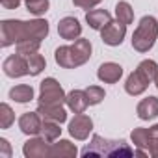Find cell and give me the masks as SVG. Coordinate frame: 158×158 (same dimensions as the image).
Returning <instances> with one entry per match:
<instances>
[{
	"mask_svg": "<svg viewBox=\"0 0 158 158\" xmlns=\"http://www.w3.org/2000/svg\"><path fill=\"white\" fill-rule=\"evenodd\" d=\"M127 35V24L119 21H110L102 30H101V39L108 47H119Z\"/></svg>",
	"mask_w": 158,
	"mask_h": 158,
	"instance_id": "obj_7",
	"label": "cell"
},
{
	"mask_svg": "<svg viewBox=\"0 0 158 158\" xmlns=\"http://www.w3.org/2000/svg\"><path fill=\"white\" fill-rule=\"evenodd\" d=\"M154 84H156V88H158V76H156V80H154Z\"/></svg>",
	"mask_w": 158,
	"mask_h": 158,
	"instance_id": "obj_32",
	"label": "cell"
},
{
	"mask_svg": "<svg viewBox=\"0 0 158 158\" xmlns=\"http://www.w3.org/2000/svg\"><path fill=\"white\" fill-rule=\"evenodd\" d=\"M97 76H99V80L104 82V84H115V82H119V78L123 76V67L119 63L106 61V63H102L99 67Z\"/></svg>",
	"mask_w": 158,
	"mask_h": 158,
	"instance_id": "obj_13",
	"label": "cell"
},
{
	"mask_svg": "<svg viewBox=\"0 0 158 158\" xmlns=\"http://www.w3.org/2000/svg\"><path fill=\"white\" fill-rule=\"evenodd\" d=\"M24 4H26V10L32 15H35V17L47 13L48 11V6H50L48 0H24Z\"/></svg>",
	"mask_w": 158,
	"mask_h": 158,
	"instance_id": "obj_23",
	"label": "cell"
},
{
	"mask_svg": "<svg viewBox=\"0 0 158 158\" xmlns=\"http://www.w3.org/2000/svg\"><path fill=\"white\" fill-rule=\"evenodd\" d=\"M39 47H41V41H37V39H26V41H21V43H17V45H15L17 52H19V54H23V56H28V54L37 52V50H39Z\"/></svg>",
	"mask_w": 158,
	"mask_h": 158,
	"instance_id": "obj_26",
	"label": "cell"
},
{
	"mask_svg": "<svg viewBox=\"0 0 158 158\" xmlns=\"http://www.w3.org/2000/svg\"><path fill=\"white\" fill-rule=\"evenodd\" d=\"M15 123V114H13V110L10 108V104H6V102H2L0 104V128H10L11 125Z\"/></svg>",
	"mask_w": 158,
	"mask_h": 158,
	"instance_id": "obj_24",
	"label": "cell"
},
{
	"mask_svg": "<svg viewBox=\"0 0 158 158\" xmlns=\"http://www.w3.org/2000/svg\"><path fill=\"white\" fill-rule=\"evenodd\" d=\"M156 39H158V21L152 15H145L132 34V48L145 54L154 47Z\"/></svg>",
	"mask_w": 158,
	"mask_h": 158,
	"instance_id": "obj_5",
	"label": "cell"
},
{
	"mask_svg": "<svg viewBox=\"0 0 158 158\" xmlns=\"http://www.w3.org/2000/svg\"><path fill=\"white\" fill-rule=\"evenodd\" d=\"M115 17H117L119 23H123L127 26L132 24V21H134V10H132V6L128 2H125V0L117 2V6H115Z\"/></svg>",
	"mask_w": 158,
	"mask_h": 158,
	"instance_id": "obj_21",
	"label": "cell"
},
{
	"mask_svg": "<svg viewBox=\"0 0 158 158\" xmlns=\"http://www.w3.org/2000/svg\"><path fill=\"white\" fill-rule=\"evenodd\" d=\"M110 21H112V15L106 10H89L86 13V23L93 30H102Z\"/></svg>",
	"mask_w": 158,
	"mask_h": 158,
	"instance_id": "obj_17",
	"label": "cell"
},
{
	"mask_svg": "<svg viewBox=\"0 0 158 158\" xmlns=\"http://www.w3.org/2000/svg\"><path fill=\"white\" fill-rule=\"evenodd\" d=\"M2 69H4L6 76H10V78H21V76L28 74V60H26V56H23L19 52L11 54L10 58L4 60Z\"/></svg>",
	"mask_w": 158,
	"mask_h": 158,
	"instance_id": "obj_9",
	"label": "cell"
},
{
	"mask_svg": "<svg viewBox=\"0 0 158 158\" xmlns=\"http://www.w3.org/2000/svg\"><path fill=\"white\" fill-rule=\"evenodd\" d=\"M37 112L43 119H50L56 123H65L67 121V112L63 106H43L37 104Z\"/></svg>",
	"mask_w": 158,
	"mask_h": 158,
	"instance_id": "obj_18",
	"label": "cell"
},
{
	"mask_svg": "<svg viewBox=\"0 0 158 158\" xmlns=\"http://www.w3.org/2000/svg\"><path fill=\"white\" fill-rule=\"evenodd\" d=\"M61 123H56V121H50V119H43V127H41V136L48 141V143H54L60 136H61V128H60Z\"/></svg>",
	"mask_w": 158,
	"mask_h": 158,
	"instance_id": "obj_20",
	"label": "cell"
},
{
	"mask_svg": "<svg viewBox=\"0 0 158 158\" xmlns=\"http://www.w3.org/2000/svg\"><path fill=\"white\" fill-rule=\"evenodd\" d=\"M41 127H43V117L39 115V112H26L19 117V128L26 136L41 134Z\"/></svg>",
	"mask_w": 158,
	"mask_h": 158,
	"instance_id": "obj_10",
	"label": "cell"
},
{
	"mask_svg": "<svg viewBox=\"0 0 158 158\" xmlns=\"http://www.w3.org/2000/svg\"><path fill=\"white\" fill-rule=\"evenodd\" d=\"M26 60H28V74H30V76H37V74L45 69V65H47L45 58H43L39 52L28 54V56H26Z\"/></svg>",
	"mask_w": 158,
	"mask_h": 158,
	"instance_id": "obj_22",
	"label": "cell"
},
{
	"mask_svg": "<svg viewBox=\"0 0 158 158\" xmlns=\"http://www.w3.org/2000/svg\"><path fill=\"white\" fill-rule=\"evenodd\" d=\"M151 156L158 158V123L149 128V147H147Z\"/></svg>",
	"mask_w": 158,
	"mask_h": 158,
	"instance_id": "obj_28",
	"label": "cell"
},
{
	"mask_svg": "<svg viewBox=\"0 0 158 158\" xmlns=\"http://www.w3.org/2000/svg\"><path fill=\"white\" fill-rule=\"evenodd\" d=\"M130 138H132V143L138 149H147L149 147V128H134Z\"/></svg>",
	"mask_w": 158,
	"mask_h": 158,
	"instance_id": "obj_25",
	"label": "cell"
},
{
	"mask_svg": "<svg viewBox=\"0 0 158 158\" xmlns=\"http://www.w3.org/2000/svg\"><path fill=\"white\" fill-rule=\"evenodd\" d=\"M67 95L56 78L48 76L39 84V104L43 106H63Z\"/></svg>",
	"mask_w": 158,
	"mask_h": 158,
	"instance_id": "obj_6",
	"label": "cell"
},
{
	"mask_svg": "<svg viewBox=\"0 0 158 158\" xmlns=\"http://www.w3.org/2000/svg\"><path fill=\"white\" fill-rule=\"evenodd\" d=\"M136 151H132L123 139H104L101 136H93L91 143L82 151V156H132Z\"/></svg>",
	"mask_w": 158,
	"mask_h": 158,
	"instance_id": "obj_4",
	"label": "cell"
},
{
	"mask_svg": "<svg viewBox=\"0 0 158 158\" xmlns=\"http://www.w3.org/2000/svg\"><path fill=\"white\" fill-rule=\"evenodd\" d=\"M102 2V0H73V4L76 8H80V10H91L95 6H99Z\"/></svg>",
	"mask_w": 158,
	"mask_h": 158,
	"instance_id": "obj_29",
	"label": "cell"
},
{
	"mask_svg": "<svg viewBox=\"0 0 158 158\" xmlns=\"http://www.w3.org/2000/svg\"><path fill=\"white\" fill-rule=\"evenodd\" d=\"M47 35H48V23L45 19H34V21L8 19L0 23V39H2L0 45L4 48L26 39L43 41Z\"/></svg>",
	"mask_w": 158,
	"mask_h": 158,
	"instance_id": "obj_1",
	"label": "cell"
},
{
	"mask_svg": "<svg viewBox=\"0 0 158 158\" xmlns=\"http://www.w3.org/2000/svg\"><path fill=\"white\" fill-rule=\"evenodd\" d=\"M58 34H60L61 39L76 41L82 35V24L78 23V19H74V17H63L58 23Z\"/></svg>",
	"mask_w": 158,
	"mask_h": 158,
	"instance_id": "obj_12",
	"label": "cell"
},
{
	"mask_svg": "<svg viewBox=\"0 0 158 158\" xmlns=\"http://www.w3.org/2000/svg\"><path fill=\"white\" fill-rule=\"evenodd\" d=\"M10 99L15 101V102H21V104L30 102L34 99V88L28 86V84H19V86L10 89Z\"/></svg>",
	"mask_w": 158,
	"mask_h": 158,
	"instance_id": "obj_19",
	"label": "cell"
},
{
	"mask_svg": "<svg viewBox=\"0 0 158 158\" xmlns=\"http://www.w3.org/2000/svg\"><path fill=\"white\" fill-rule=\"evenodd\" d=\"M93 130V121L89 115L86 114H76L71 123H69V134L74 138V139H88V136L91 134Z\"/></svg>",
	"mask_w": 158,
	"mask_h": 158,
	"instance_id": "obj_8",
	"label": "cell"
},
{
	"mask_svg": "<svg viewBox=\"0 0 158 158\" xmlns=\"http://www.w3.org/2000/svg\"><path fill=\"white\" fill-rule=\"evenodd\" d=\"M23 152L26 158H45L50 156V143L41 136V138H32L24 143Z\"/></svg>",
	"mask_w": 158,
	"mask_h": 158,
	"instance_id": "obj_11",
	"label": "cell"
},
{
	"mask_svg": "<svg viewBox=\"0 0 158 158\" xmlns=\"http://www.w3.org/2000/svg\"><path fill=\"white\" fill-rule=\"evenodd\" d=\"M23 0H0V4H2L6 10H17L21 6Z\"/></svg>",
	"mask_w": 158,
	"mask_h": 158,
	"instance_id": "obj_31",
	"label": "cell"
},
{
	"mask_svg": "<svg viewBox=\"0 0 158 158\" xmlns=\"http://www.w3.org/2000/svg\"><path fill=\"white\" fill-rule=\"evenodd\" d=\"M65 104H67L69 110L74 112V114H84L86 108L89 106V101H88V95H86L84 89H73L71 93H67Z\"/></svg>",
	"mask_w": 158,
	"mask_h": 158,
	"instance_id": "obj_15",
	"label": "cell"
},
{
	"mask_svg": "<svg viewBox=\"0 0 158 158\" xmlns=\"http://www.w3.org/2000/svg\"><path fill=\"white\" fill-rule=\"evenodd\" d=\"M0 158H11V147L6 138H0Z\"/></svg>",
	"mask_w": 158,
	"mask_h": 158,
	"instance_id": "obj_30",
	"label": "cell"
},
{
	"mask_svg": "<svg viewBox=\"0 0 158 158\" xmlns=\"http://www.w3.org/2000/svg\"><path fill=\"white\" fill-rule=\"evenodd\" d=\"M91 50H93V47H91L89 39L78 37L73 45L58 47L54 52V60L63 69H76L91 58Z\"/></svg>",
	"mask_w": 158,
	"mask_h": 158,
	"instance_id": "obj_2",
	"label": "cell"
},
{
	"mask_svg": "<svg viewBox=\"0 0 158 158\" xmlns=\"http://www.w3.org/2000/svg\"><path fill=\"white\" fill-rule=\"evenodd\" d=\"M84 91H86V95H88L89 106L101 104V102L104 101V97H106V93H104V89H102L101 86H89V88H86Z\"/></svg>",
	"mask_w": 158,
	"mask_h": 158,
	"instance_id": "obj_27",
	"label": "cell"
},
{
	"mask_svg": "<svg viewBox=\"0 0 158 158\" xmlns=\"http://www.w3.org/2000/svg\"><path fill=\"white\" fill-rule=\"evenodd\" d=\"M136 114L141 121H152L158 117V99L156 97H145L138 102Z\"/></svg>",
	"mask_w": 158,
	"mask_h": 158,
	"instance_id": "obj_14",
	"label": "cell"
},
{
	"mask_svg": "<svg viewBox=\"0 0 158 158\" xmlns=\"http://www.w3.org/2000/svg\"><path fill=\"white\" fill-rule=\"evenodd\" d=\"M158 76V65L154 60H143L136 71H132L125 82V91L132 97L145 93L149 84H152Z\"/></svg>",
	"mask_w": 158,
	"mask_h": 158,
	"instance_id": "obj_3",
	"label": "cell"
},
{
	"mask_svg": "<svg viewBox=\"0 0 158 158\" xmlns=\"http://www.w3.org/2000/svg\"><path fill=\"white\" fill-rule=\"evenodd\" d=\"M50 156H54V158H73V156H76V147L69 139H56V143H50Z\"/></svg>",
	"mask_w": 158,
	"mask_h": 158,
	"instance_id": "obj_16",
	"label": "cell"
}]
</instances>
